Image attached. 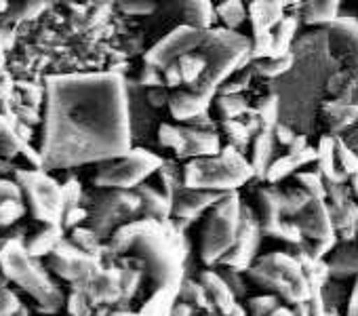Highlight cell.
<instances>
[{
    "instance_id": "cell-40",
    "label": "cell",
    "mask_w": 358,
    "mask_h": 316,
    "mask_svg": "<svg viewBox=\"0 0 358 316\" xmlns=\"http://www.w3.org/2000/svg\"><path fill=\"white\" fill-rule=\"evenodd\" d=\"M215 108H217V112L222 114V118H226V120L236 118V116H241L243 112H247L245 99H241V97H236V95H222V97H217Z\"/></svg>"
},
{
    "instance_id": "cell-11",
    "label": "cell",
    "mask_w": 358,
    "mask_h": 316,
    "mask_svg": "<svg viewBox=\"0 0 358 316\" xmlns=\"http://www.w3.org/2000/svg\"><path fill=\"white\" fill-rule=\"evenodd\" d=\"M262 224L255 215L253 209L249 207H243V213H241V228H238V234H236V240L234 245L230 247V251L222 257V261L217 266H228V268H234V270H247L253 266L255 257H257V249L262 245Z\"/></svg>"
},
{
    "instance_id": "cell-23",
    "label": "cell",
    "mask_w": 358,
    "mask_h": 316,
    "mask_svg": "<svg viewBox=\"0 0 358 316\" xmlns=\"http://www.w3.org/2000/svg\"><path fill=\"white\" fill-rule=\"evenodd\" d=\"M177 289L179 287L175 285H160L141 306L137 316H171V310L177 301Z\"/></svg>"
},
{
    "instance_id": "cell-8",
    "label": "cell",
    "mask_w": 358,
    "mask_h": 316,
    "mask_svg": "<svg viewBox=\"0 0 358 316\" xmlns=\"http://www.w3.org/2000/svg\"><path fill=\"white\" fill-rule=\"evenodd\" d=\"M141 215V201L135 190H106L89 209L87 224L101 238H110L116 228Z\"/></svg>"
},
{
    "instance_id": "cell-62",
    "label": "cell",
    "mask_w": 358,
    "mask_h": 316,
    "mask_svg": "<svg viewBox=\"0 0 358 316\" xmlns=\"http://www.w3.org/2000/svg\"><path fill=\"white\" fill-rule=\"evenodd\" d=\"M287 3H297V0H287Z\"/></svg>"
},
{
    "instance_id": "cell-43",
    "label": "cell",
    "mask_w": 358,
    "mask_h": 316,
    "mask_svg": "<svg viewBox=\"0 0 358 316\" xmlns=\"http://www.w3.org/2000/svg\"><path fill=\"white\" fill-rule=\"evenodd\" d=\"M45 5H47V0H20V3H15L13 11L11 9H7V11H9V15L13 13L15 20H26V17L38 15L45 9Z\"/></svg>"
},
{
    "instance_id": "cell-5",
    "label": "cell",
    "mask_w": 358,
    "mask_h": 316,
    "mask_svg": "<svg viewBox=\"0 0 358 316\" xmlns=\"http://www.w3.org/2000/svg\"><path fill=\"white\" fill-rule=\"evenodd\" d=\"M243 203L236 192L224 194L213 207L201 234V259L207 266H217L230 251L241 228Z\"/></svg>"
},
{
    "instance_id": "cell-34",
    "label": "cell",
    "mask_w": 358,
    "mask_h": 316,
    "mask_svg": "<svg viewBox=\"0 0 358 316\" xmlns=\"http://www.w3.org/2000/svg\"><path fill=\"white\" fill-rule=\"evenodd\" d=\"M297 184H299V188H303L310 194V199L327 201V182L320 175V171H301V173H297Z\"/></svg>"
},
{
    "instance_id": "cell-25",
    "label": "cell",
    "mask_w": 358,
    "mask_h": 316,
    "mask_svg": "<svg viewBox=\"0 0 358 316\" xmlns=\"http://www.w3.org/2000/svg\"><path fill=\"white\" fill-rule=\"evenodd\" d=\"M143 268L137 266L135 261H127L120 266V299L114 308H127V303L137 295L141 282H143Z\"/></svg>"
},
{
    "instance_id": "cell-53",
    "label": "cell",
    "mask_w": 358,
    "mask_h": 316,
    "mask_svg": "<svg viewBox=\"0 0 358 316\" xmlns=\"http://www.w3.org/2000/svg\"><path fill=\"white\" fill-rule=\"evenodd\" d=\"M141 85H145V87H158V85H162V76L154 70V66L148 64V70H143V74H141Z\"/></svg>"
},
{
    "instance_id": "cell-26",
    "label": "cell",
    "mask_w": 358,
    "mask_h": 316,
    "mask_svg": "<svg viewBox=\"0 0 358 316\" xmlns=\"http://www.w3.org/2000/svg\"><path fill=\"white\" fill-rule=\"evenodd\" d=\"M26 139L20 135L17 124L11 122L9 116H0V158L11 161V158L22 154Z\"/></svg>"
},
{
    "instance_id": "cell-60",
    "label": "cell",
    "mask_w": 358,
    "mask_h": 316,
    "mask_svg": "<svg viewBox=\"0 0 358 316\" xmlns=\"http://www.w3.org/2000/svg\"><path fill=\"white\" fill-rule=\"evenodd\" d=\"M106 310H108V306H106V308H103V310H101V312H97V314H95V316H106Z\"/></svg>"
},
{
    "instance_id": "cell-55",
    "label": "cell",
    "mask_w": 358,
    "mask_h": 316,
    "mask_svg": "<svg viewBox=\"0 0 358 316\" xmlns=\"http://www.w3.org/2000/svg\"><path fill=\"white\" fill-rule=\"evenodd\" d=\"M106 316H137V312H133L129 308H114V306H110L106 310Z\"/></svg>"
},
{
    "instance_id": "cell-7",
    "label": "cell",
    "mask_w": 358,
    "mask_h": 316,
    "mask_svg": "<svg viewBox=\"0 0 358 316\" xmlns=\"http://www.w3.org/2000/svg\"><path fill=\"white\" fill-rule=\"evenodd\" d=\"M15 182L22 188V201L34 220L43 224H62L66 203L62 184H57L45 169L15 171Z\"/></svg>"
},
{
    "instance_id": "cell-1",
    "label": "cell",
    "mask_w": 358,
    "mask_h": 316,
    "mask_svg": "<svg viewBox=\"0 0 358 316\" xmlns=\"http://www.w3.org/2000/svg\"><path fill=\"white\" fill-rule=\"evenodd\" d=\"M45 95V171L103 163L131 150L129 106L118 74L51 76Z\"/></svg>"
},
{
    "instance_id": "cell-19",
    "label": "cell",
    "mask_w": 358,
    "mask_h": 316,
    "mask_svg": "<svg viewBox=\"0 0 358 316\" xmlns=\"http://www.w3.org/2000/svg\"><path fill=\"white\" fill-rule=\"evenodd\" d=\"M282 5L274 3V0H253L249 5V17L253 26V34H270V28L280 22Z\"/></svg>"
},
{
    "instance_id": "cell-16",
    "label": "cell",
    "mask_w": 358,
    "mask_h": 316,
    "mask_svg": "<svg viewBox=\"0 0 358 316\" xmlns=\"http://www.w3.org/2000/svg\"><path fill=\"white\" fill-rule=\"evenodd\" d=\"M201 285L205 287L209 301L213 306V310L222 312V314H230L232 308L238 303V297L232 293V289L228 287V282L222 278V274L217 270H207L201 274Z\"/></svg>"
},
{
    "instance_id": "cell-49",
    "label": "cell",
    "mask_w": 358,
    "mask_h": 316,
    "mask_svg": "<svg viewBox=\"0 0 358 316\" xmlns=\"http://www.w3.org/2000/svg\"><path fill=\"white\" fill-rule=\"evenodd\" d=\"M3 201H22V188L17 182L0 178V203Z\"/></svg>"
},
{
    "instance_id": "cell-36",
    "label": "cell",
    "mask_w": 358,
    "mask_h": 316,
    "mask_svg": "<svg viewBox=\"0 0 358 316\" xmlns=\"http://www.w3.org/2000/svg\"><path fill=\"white\" fill-rule=\"evenodd\" d=\"M76 247H80L83 251H87V253H91V255H95V257H99L101 255V238L87 226V228H83V226H76V228H72V238H70Z\"/></svg>"
},
{
    "instance_id": "cell-54",
    "label": "cell",
    "mask_w": 358,
    "mask_h": 316,
    "mask_svg": "<svg viewBox=\"0 0 358 316\" xmlns=\"http://www.w3.org/2000/svg\"><path fill=\"white\" fill-rule=\"evenodd\" d=\"M196 314H199V310L192 308L190 303L182 301V299H177L173 310H171V316H196Z\"/></svg>"
},
{
    "instance_id": "cell-14",
    "label": "cell",
    "mask_w": 358,
    "mask_h": 316,
    "mask_svg": "<svg viewBox=\"0 0 358 316\" xmlns=\"http://www.w3.org/2000/svg\"><path fill=\"white\" fill-rule=\"evenodd\" d=\"M295 217H297V226H299L303 238H308V240L337 236L327 201L312 199Z\"/></svg>"
},
{
    "instance_id": "cell-31",
    "label": "cell",
    "mask_w": 358,
    "mask_h": 316,
    "mask_svg": "<svg viewBox=\"0 0 358 316\" xmlns=\"http://www.w3.org/2000/svg\"><path fill=\"white\" fill-rule=\"evenodd\" d=\"M333 32H335V41L341 45V49L352 53L350 57H354L358 62V26L352 24V20H343L341 24H335Z\"/></svg>"
},
{
    "instance_id": "cell-58",
    "label": "cell",
    "mask_w": 358,
    "mask_h": 316,
    "mask_svg": "<svg viewBox=\"0 0 358 316\" xmlns=\"http://www.w3.org/2000/svg\"><path fill=\"white\" fill-rule=\"evenodd\" d=\"M13 316H30V312H28V310H26V308L22 306V308H20V310H17V312H15Z\"/></svg>"
},
{
    "instance_id": "cell-4",
    "label": "cell",
    "mask_w": 358,
    "mask_h": 316,
    "mask_svg": "<svg viewBox=\"0 0 358 316\" xmlns=\"http://www.w3.org/2000/svg\"><path fill=\"white\" fill-rule=\"evenodd\" d=\"M186 188H203L217 192H236L249 180L255 178L251 161L234 148H222L217 154L190 158L182 171Z\"/></svg>"
},
{
    "instance_id": "cell-21",
    "label": "cell",
    "mask_w": 358,
    "mask_h": 316,
    "mask_svg": "<svg viewBox=\"0 0 358 316\" xmlns=\"http://www.w3.org/2000/svg\"><path fill=\"white\" fill-rule=\"evenodd\" d=\"M327 264H329L331 278L343 280V278L358 276V247L356 245H343V247L335 249Z\"/></svg>"
},
{
    "instance_id": "cell-39",
    "label": "cell",
    "mask_w": 358,
    "mask_h": 316,
    "mask_svg": "<svg viewBox=\"0 0 358 316\" xmlns=\"http://www.w3.org/2000/svg\"><path fill=\"white\" fill-rule=\"evenodd\" d=\"M24 201H3L0 203V228H9L26 215Z\"/></svg>"
},
{
    "instance_id": "cell-33",
    "label": "cell",
    "mask_w": 358,
    "mask_h": 316,
    "mask_svg": "<svg viewBox=\"0 0 358 316\" xmlns=\"http://www.w3.org/2000/svg\"><path fill=\"white\" fill-rule=\"evenodd\" d=\"M158 180H160V186H162V192L171 199V203H173V199H175V194L184 188V178H182V173H179L177 169H175V165H171V163H164L162 161V165L158 167Z\"/></svg>"
},
{
    "instance_id": "cell-35",
    "label": "cell",
    "mask_w": 358,
    "mask_h": 316,
    "mask_svg": "<svg viewBox=\"0 0 358 316\" xmlns=\"http://www.w3.org/2000/svg\"><path fill=\"white\" fill-rule=\"evenodd\" d=\"M335 156H337L339 171H341L345 178L358 173V154H356V150L350 148L343 139H335Z\"/></svg>"
},
{
    "instance_id": "cell-46",
    "label": "cell",
    "mask_w": 358,
    "mask_h": 316,
    "mask_svg": "<svg viewBox=\"0 0 358 316\" xmlns=\"http://www.w3.org/2000/svg\"><path fill=\"white\" fill-rule=\"evenodd\" d=\"M62 194H64V203L66 209L68 207H78L80 205V196H83V186L78 180H68L62 184Z\"/></svg>"
},
{
    "instance_id": "cell-32",
    "label": "cell",
    "mask_w": 358,
    "mask_h": 316,
    "mask_svg": "<svg viewBox=\"0 0 358 316\" xmlns=\"http://www.w3.org/2000/svg\"><path fill=\"white\" fill-rule=\"evenodd\" d=\"M215 13L230 30L238 28L247 17V9L243 5V0H222L220 7L215 9Z\"/></svg>"
},
{
    "instance_id": "cell-22",
    "label": "cell",
    "mask_w": 358,
    "mask_h": 316,
    "mask_svg": "<svg viewBox=\"0 0 358 316\" xmlns=\"http://www.w3.org/2000/svg\"><path fill=\"white\" fill-rule=\"evenodd\" d=\"M274 131L272 129H262L253 141V152H251V165L255 171V178H266V171L270 163L274 161Z\"/></svg>"
},
{
    "instance_id": "cell-64",
    "label": "cell",
    "mask_w": 358,
    "mask_h": 316,
    "mask_svg": "<svg viewBox=\"0 0 358 316\" xmlns=\"http://www.w3.org/2000/svg\"><path fill=\"white\" fill-rule=\"evenodd\" d=\"M327 316H331V314H329V312H327Z\"/></svg>"
},
{
    "instance_id": "cell-52",
    "label": "cell",
    "mask_w": 358,
    "mask_h": 316,
    "mask_svg": "<svg viewBox=\"0 0 358 316\" xmlns=\"http://www.w3.org/2000/svg\"><path fill=\"white\" fill-rule=\"evenodd\" d=\"M345 316H358V276H356V280H354V287H352V291H350V297H348Z\"/></svg>"
},
{
    "instance_id": "cell-44",
    "label": "cell",
    "mask_w": 358,
    "mask_h": 316,
    "mask_svg": "<svg viewBox=\"0 0 358 316\" xmlns=\"http://www.w3.org/2000/svg\"><path fill=\"white\" fill-rule=\"evenodd\" d=\"M224 129H226V133L230 135L232 143H236V145H245V143L249 141L251 129H249L247 124H243V122H238V120L230 118V120H226V122H224Z\"/></svg>"
},
{
    "instance_id": "cell-12",
    "label": "cell",
    "mask_w": 358,
    "mask_h": 316,
    "mask_svg": "<svg viewBox=\"0 0 358 316\" xmlns=\"http://www.w3.org/2000/svg\"><path fill=\"white\" fill-rule=\"evenodd\" d=\"M74 287H78L87 295L93 308L116 306L120 299V268L103 266L93 278H89L87 282H78Z\"/></svg>"
},
{
    "instance_id": "cell-29",
    "label": "cell",
    "mask_w": 358,
    "mask_h": 316,
    "mask_svg": "<svg viewBox=\"0 0 358 316\" xmlns=\"http://www.w3.org/2000/svg\"><path fill=\"white\" fill-rule=\"evenodd\" d=\"M262 234L270 236V238H276V240H285L289 245H299L303 240V234H301L297 222H285V220L262 226Z\"/></svg>"
},
{
    "instance_id": "cell-51",
    "label": "cell",
    "mask_w": 358,
    "mask_h": 316,
    "mask_svg": "<svg viewBox=\"0 0 358 316\" xmlns=\"http://www.w3.org/2000/svg\"><path fill=\"white\" fill-rule=\"evenodd\" d=\"M148 101L154 106V108H160L164 103H169V93H166V87H154L152 91H148Z\"/></svg>"
},
{
    "instance_id": "cell-30",
    "label": "cell",
    "mask_w": 358,
    "mask_h": 316,
    "mask_svg": "<svg viewBox=\"0 0 358 316\" xmlns=\"http://www.w3.org/2000/svg\"><path fill=\"white\" fill-rule=\"evenodd\" d=\"M310 201L312 199L303 188H289V190H282V192L278 190V203H280V213L282 215L295 217Z\"/></svg>"
},
{
    "instance_id": "cell-38",
    "label": "cell",
    "mask_w": 358,
    "mask_h": 316,
    "mask_svg": "<svg viewBox=\"0 0 358 316\" xmlns=\"http://www.w3.org/2000/svg\"><path fill=\"white\" fill-rule=\"evenodd\" d=\"M280 306V297L274 293H264V295H255L247 301V312L249 316H268L274 308Z\"/></svg>"
},
{
    "instance_id": "cell-17",
    "label": "cell",
    "mask_w": 358,
    "mask_h": 316,
    "mask_svg": "<svg viewBox=\"0 0 358 316\" xmlns=\"http://www.w3.org/2000/svg\"><path fill=\"white\" fill-rule=\"evenodd\" d=\"M139 201H141V217H154V220H169L171 217V199L145 184H139L135 188Z\"/></svg>"
},
{
    "instance_id": "cell-20",
    "label": "cell",
    "mask_w": 358,
    "mask_h": 316,
    "mask_svg": "<svg viewBox=\"0 0 358 316\" xmlns=\"http://www.w3.org/2000/svg\"><path fill=\"white\" fill-rule=\"evenodd\" d=\"M64 232H66V228L62 224H47V228H43L41 232L30 236L28 243H24V245L30 255L41 259L45 255H51L57 249V245L64 240Z\"/></svg>"
},
{
    "instance_id": "cell-18",
    "label": "cell",
    "mask_w": 358,
    "mask_h": 316,
    "mask_svg": "<svg viewBox=\"0 0 358 316\" xmlns=\"http://www.w3.org/2000/svg\"><path fill=\"white\" fill-rule=\"evenodd\" d=\"M257 264L264 266V268H268V270H274V272L282 274L285 278H289V280H293V282H297V285L310 287V282H308V278H306V274H303L301 264H299L297 257L291 255V253H270V255L259 257Z\"/></svg>"
},
{
    "instance_id": "cell-9",
    "label": "cell",
    "mask_w": 358,
    "mask_h": 316,
    "mask_svg": "<svg viewBox=\"0 0 358 316\" xmlns=\"http://www.w3.org/2000/svg\"><path fill=\"white\" fill-rule=\"evenodd\" d=\"M158 141L162 148L175 152L179 158H199L211 156L222 150L220 137L207 129H196L190 124L175 127V124H160Z\"/></svg>"
},
{
    "instance_id": "cell-37",
    "label": "cell",
    "mask_w": 358,
    "mask_h": 316,
    "mask_svg": "<svg viewBox=\"0 0 358 316\" xmlns=\"http://www.w3.org/2000/svg\"><path fill=\"white\" fill-rule=\"evenodd\" d=\"M337 3L339 0H308V9H306L308 22H312V24L331 22L335 17Z\"/></svg>"
},
{
    "instance_id": "cell-45",
    "label": "cell",
    "mask_w": 358,
    "mask_h": 316,
    "mask_svg": "<svg viewBox=\"0 0 358 316\" xmlns=\"http://www.w3.org/2000/svg\"><path fill=\"white\" fill-rule=\"evenodd\" d=\"M22 308L20 297L11 289H0V316H13Z\"/></svg>"
},
{
    "instance_id": "cell-57",
    "label": "cell",
    "mask_w": 358,
    "mask_h": 316,
    "mask_svg": "<svg viewBox=\"0 0 358 316\" xmlns=\"http://www.w3.org/2000/svg\"><path fill=\"white\" fill-rule=\"evenodd\" d=\"M196 316H228V314H222V312H217V310H203V312H199Z\"/></svg>"
},
{
    "instance_id": "cell-42",
    "label": "cell",
    "mask_w": 358,
    "mask_h": 316,
    "mask_svg": "<svg viewBox=\"0 0 358 316\" xmlns=\"http://www.w3.org/2000/svg\"><path fill=\"white\" fill-rule=\"evenodd\" d=\"M217 272L222 274V278L228 282V287L232 289V293L236 297H243L247 293V280H245V274L241 270H234V268H228V266H220Z\"/></svg>"
},
{
    "instance_id": "cell-10",
    "label": "cell",
    "mask_w": 358,
    "mask_h": 316,
    "mask_svg": "<svg viewBox=\"0 0 358 316\" xmlns=\"http://www.w3.org/2000/svg\"><path fill=\"white\" fill-rule=\"evenodd\" d=\"M49 268L59 278L72 285H78V282H87L89 278H93L103 266L99 264V257L83 251L72 240L64 238L57 245V249L49 255Z\"/></svg>"
},
{
    "instance_id": "cell-61",
    "label": "cell",
    "mask_w": 358,
    "mask_h": 316,
    "mask_svg": "<svg viewBox=\"0 0 358 316\" xmlns=\"http://www.w3.org/2000/svg\"><path fill=\"white\" fill-rule=\"evenodd\" d=\"M274 3H278V5H282V3H287V0H274Z\"/></svg>"
},
{
    "instance_id": "cell-3",
    "label": "cell",
    "mask_w": 358,
    "mask_h": 316,
    "mask_svg": "<svg viewBox=\"0 0 358 316\" xmlns=\"http://www.w3.org/2000/svg\"><path fill=\"white\" fill-rule=\"evenodd\" d=\"M0 268L9 282L36 299L41 314H55L64 306V293L53 282L38 257L30 255L20 238H7L0 247Z\"/></svg>"
},
{
    "instance_id": "cell-15",
    "label": "cell",
    "mask_w": 358,
    "mask_h": 316,
    "mask_svg": "<svg viewBox=\"0 0 358 316\" xmlns=\"http://www.w3.org/2000/svg\"><path fill=\"white\" fill-rule=\"evenodd\" d=\"M209 103L211 99L205 97L203 93L194 91V89H177L169 95V108H171V114L173 118L177 120H192L196 118L199 114L207 112L209 110Z\"/></svg>"
},
{
    "instance_id": "cell-6",
    "label": "cell",
    "mask_w": 358,
    "mask_h": 316,
    "mask_svg": "<svg viewBox=\"0 0 358 316\" xmlns=\"http://www.w3.org/2000/svg\"><path fill=\"white\" fill-rule=\"evenodd\" d=\"M162 158L143 148H131L127 154L99 163L93 184L103 190H135L158 171Z\"/></svg>"
},
{
    "instance_id": "cell-13",
    "label": "cell",
    "mask_w": 358,
    "mask_h": 316,
    "mask_svg": "<svg viewBox=\"0 0 358 316\" xmlns=\"http://www.w3.org/2000/svg\"><path fill=\"white\" fill-rule=\"evenodd\" d=\"M228 192H217V190H203V188H182L175 199H173V207H171V215L175 220L182 222H192L196 217H201L205 211H211V207Z\"/></svg>"
},
{
    "instance_id": "cell-24",
    "label": "cell",
    "mask_w": 358,
    "mask_h": 316,
    "mask_svg": "<svg viewBox=\"0 0 358 316\" xmlns=\"http://www.w3.org/2000/svg\"><path fill=\"white\" fill-rule=\"evenodd\" d=\"M182 17L186 22V26L201 28V30L211 28V22L215 17L213 0H184Z\"/></svg>"
},
{
    "instance_id": "cell-2",
    "label": "cell",
    "mask_w": 358,
    "mask_h": 316,
    "mask_svg": "<svg viewBox=\"0 0 358 316\" xmlns=\"http://www.w3.org/2000/svg\"><path fill=\"white\" fill-rule=\"evenodd\" d=\"M106 251L129 255L131 261L143 268L156 287H179L186 276V243L169 220H131L112 232Z\"/></svg>"
},
{
    "instance_id": "cell-47",
    "label": "cell",
    "mask_w": 358,
    "mask_h": 316,
    "mask_svg": "<svg viewBox=\"0 0 358 316\" xmlns=\"http://www.w3.org/2000/svg\"><path fill=\"white\" fill-rule=\"evenodd\" d=\"M118 7L131 15H143L154 11V0H118Z\"/></svg>"
},
{
    "instance_id": "cell-50",
    "label": "cell",
    "mask_w": 358,
    "mask_h": 316,
    "mask_svg": "<svg viewBox=\"0 0 358 316\" xmlns=\"http://www.w3.org/2000/svg\"><path fill=\"white\" fill-rule=\"evenodd\" d=\"M289 64H291V59H289V57L278 55V57H272L270 62L262 64L259 68H262V72H264V74H280L285 68H289Z\"/></svg>"
},
{
    "instance_id": "cell-56",
    "label": "cell",
    "mask_w": 358,
    "mask_h": 316,
    "mask_svg": "<svg viewBox=\"0 0 358 316\" xmlns=\"http://www.w3.org/2000/svg\"><path fill=\"white\" fill-rule=\"evenodd\" d=\"M268 316H295V310L293 308H285V306H278L274 308Z\"/></svg>"
},
{
    "instance_id": "cell-63",
    "label": "cell",
    "mask_w": 358,
    "mask_h": 316,
    "mask_svg": "<svg viewBox=\"0 0 358 316\" xmlns=\"http://www.w3.org/2000/svg\"><path fill=\"white\" fill-rule=\"evenodd\" d=\"M47 3H53V0H47Z\"/></svg>"
},
{
    "instance_id": "cell-48",
    "label": "cell",
    "mask_w": 358,
    "mask_h": 316,
    "mask_svg": "<svg viewBox=\"0 0 358 316\" xmlns=\"http://www.w3.org/2000/svg\"><path fill=\"white\" fill-rule=\"evenodd\" d=\"M87 215H89V211L83 209L80 205H78V207H68V209L64 211L62 226H64L66 230H72V228H76L78 224L87 222Z\"/></svg>"
},
{
    "instance_id": "cell-28",
    "label": "cell",
    "mask_w": 358,
    "mask_h": 316,
    "mask_svg": "<svg viewBox=\"0 0 358 316\" xmlns=\"http://www.w3.org/2000/svg\"><path fill=\"white\" fill-rule=\"evenodd\" d=\"M177 299H182L186 303H190L192 308H196L199 312L203 310H213L211 301H209V295L205 291V287L201 285V280H192V278H186L179 282V289H177Z\"/></svg>"
},
{
    "instance_id": "cell-41",
    "label": "cell",
    "mask_w": 358,
    "mask_h": 316,
    "mask_svg": "<svg viewBox=\"0 0 358 316\" xmlns=\"http://www.w3.org/2000/svg\"><path fill=\"white\" fill-rule=\"evenodd\" d=\"M66 308H68V314H70V316H91L93 310H95V308L89 303L87 295H85L78 287H74L72 293L68 295Z\"/></svg>"
},
{
    "instance_id": "cell-27",
    "label": "cell",
    "mask_w": 358,
    "mask_h": 316,
    "mask_svg": "<svg viewBox=\"0 0 358 316\" xmlns=\"http://www.w3.org/2000/svg\"><path fill=\"white\" fill-rule=\"evenodd\" d=\"M255 203H257V220L262 226H268V224H274L282 217L280 213V203H278V190L276 188H259L257 196H255Z\"/></svg>"
},
{
    "instance_id": "cell-59",
    "label": "cell",
    "mask_w": 358,
    "mask_h": 316,
    "mask_svg": "<svg viewBox=\"0 0 358 316\" xmlns=\"http://www.w3.org/2000/svg\"><path fill=\"white\" fill-rule=\"evenodd\" d=\"M5 66V55H3V43H0V70Z\"/></svg>"
}]
</instances>
